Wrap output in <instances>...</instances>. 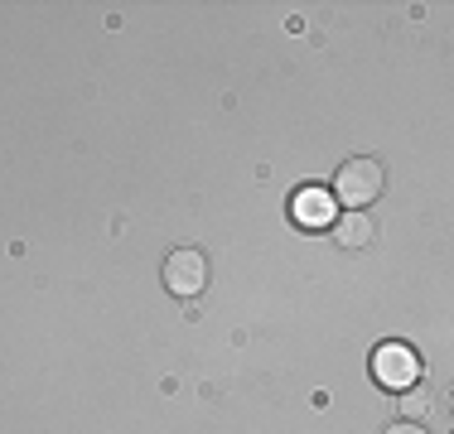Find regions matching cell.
Instances as JSON below:
<instances>
[{
	"label": "cell",
	"instance_id": "cell-4",
	"mask_svg": "<svg viewBox=\"0 0 454 434\" xmlns=\"http://www.w3.org/2000/svg\"><path fill=\"white\" fill-rule=\"evenodd\" d=\"M290 213H295L300 227H329L333 222V198L324 189H300L295 203H290Z\"/></svg>",
	"mask_w": 454,
	"mask_h": 434
},
{
	"label": "cell",
	"instance_id": "cell-6",
	"mask_svg": "<svg viewBox=\"0 0 454 434\" xmlns=\"http://www.w3.org/2000/svg\"><path fill=\"white\" fill-rule=\"evenodd\" d=\"M430 410H435V400H430V396H420V391H411V396H402V420H411V425H416V420H426Z\"/></svg>",
	"mask_w": 454,
	"mask_h": 434
},
{
	"label": "cell",
	"instance_id": "cell-3",
	"mask_svg": "<svg viewBox=\"0 0 454 434\" xmlns=\"http://www.w3.org/2000/svg\"><path fill=\"white\" fill-rule=\"evenodd\" d=\"M372 382L387 391H411L420 382V357L406 343H382L372 353Z\"/></svg>",
	"mask_w": 454,
	"mask_h": 434
},
{
	"label": "cell",
	"instance_id": "cell-1",
	"mask_svg": "<svg viewBox=\"0 0 454 434\" xmlns=\"http://www.w3.org/2000/svg\"><path fill=\"white\" fill-rule=\"evenodd\" d=\"M387 189V169L377 159H348L339 174H333V193L329 198L339 203L343 213H367V203H377Z\"/></svg>",
	"mask_w": 454,
	"mask_h": 434
},
{
	"label": "cell",
	"instance_id": "cell-2",
	"mask_svg": "<svg viewBox=\"0 0 454 434\" xmlns=\"http://www.w3.org/2000/svg\"><path fill=\"white\" fill-rule=\"evenodd\" d=\"M160 280H165L169 295L199 299L203 290H208V256H203L199 246H175V252L165 256V266H160Z\"/></svg>",
	"mask_w": 454,
	"mask_h": 434
},
{
	"label": "cell",
	"instance_id": "cell-5",
	"mask_svg": "<svg viewBox=\"0 0 454 434\" xmlns=\"http://www.w3.org/2000/svg\"><path fill=\"white\" fill-rule=\"evenodd\" d=\"M372 236H377V227H372V217H367V213H339V217H333V242L348 246V252L367 246Z\"/></svg>",
	"mask_w": 454,
	"mask_h": 434
},
{
	"label": "cell",
	"instance_id": "cell-7",
	"mask_svg": "<svg viewBox=\"0 0 454 434\" xmlns=\"http://www.w3.org/2000/svg\"><path fill=\"white\" fill-rule=\"evenodd\" d=\"M387 434H426V425H411V420H396V425H387Z\"/></svg>",
	"mask_w": 454,
	"mask_h": 434
}]
</instances>
